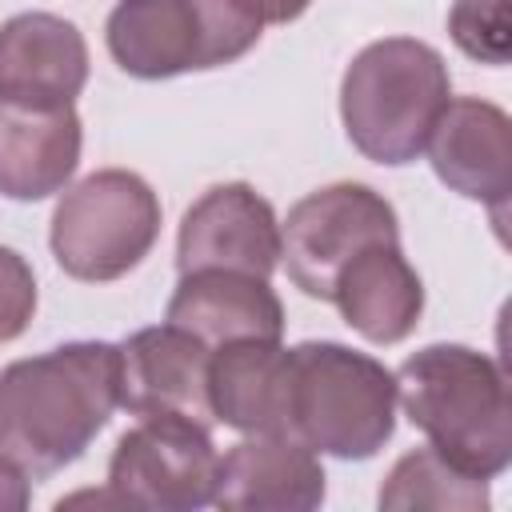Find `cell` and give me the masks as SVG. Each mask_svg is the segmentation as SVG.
I'll return each instance as SVG.
<instances>
[{
	"label": "cell",
	"instance_id": "6da1fadb",
	"mask_svg": "<svg viewBox=\"0 0 512 512\" xmlns=\"http://www.w3.org/2000/svg\"><path fill=\"white\" fill-rule=\"evenodd\" d=\"M120 404V348L68 344L0 372V448L28 472L80 456Z\"/></svg>",
	"mask_w": 512,
	"mask_h": 512
},
{
	"label": "cell",
	"instance_id": "7a4b0ae2",
	"mask_svg": "<svg viewBox=\"0 0 512 512\" xmlns=\"http://www.w3.org/2000/svg\"><path fill=\"white\" fill-rule=\"evenodd\" d=\"M336 456H368L392 432V376L340 344H304L288 352L284 432Z\"/></svg>",
	"mask_w": 512,
	"mask_h": 512
},
{
	"label": "cell",
	"instance_id": "3957f363",
	"mask_svg": "<svg viewBox=\"0 0 512 512\" xmlns=\"http://www.w3.org/2000/svg\"><path fill=\"white\" fill-rule=\"evenodd\" d=\"M440 56L412 40H384L356 56L344 76V120L360 152L404 164L436 132L444 108Z\"/></svg>",
	"mask_w": 512,
	"mask_h": 512
},
{
	"label": "cell",
	"instance_id": "277c9868",
	"mask_svg": "<svg viewBox=\"0 0 512 512\" xmlns=\"http://www.w3.org/2000/svg\"><path fill=\"white\" fill-rule=\"evenodd\" d=\"M260 24L236 0H124L108 20V48L124 72L172 76L240 56Z\"/></svg>",
	"mask_w": 512,
	"mask_h": 512
},
{
	"label": "cell",
	"instance_id": "5b68a950",
	"mask_svg": "<svg viewBox=\"0 0 512 512\" xmlns=\"http://www.w3.org/2000/svg\"><path fill=\"white\" fill-rule=\"evenodd\" d=\"M156 224L160 212L140 176L100 172L56 208L52 248L72 276L112 280L148 252Z\"/></svg>",
	"mask_w": 512,
	"mask_h": 512
},
{
	"label": "cell",
	"instance_id": "8992f818",
	"mask_svg": "<svg viewBox=\"0 0 512 512\" xmlns=\"http://www.w3.org/2000/svg\"><path fill=\"white\" fill-rule=\"evenodd\" d=\"M372 244H396V216L360 184H336L300 200L284 232L292 280L320 300H332L344 264Z\"/></svg>",
	"mask_w": 512,
	"mask_h": 512
},
{
	"label": "cell",
	"instance_id": "52a82bcc",
	"mask_svg": "<svg viewBox=\"0 0 512 512\" xmlns=\"http://www.w3.org/2000/svg\"><path fill=\"white\" fill-rule=\"evenodd\" d=\"M216 452L204 424L148 416L112 456V488L124 504H204L216 484Z\"/></svg>",
	"mask_w": 512,
	"mask_h": 512
},
{
	"label": "cell",
	"instance_id": "ba28073f",
	"mask_svg": "<svg viewBox=\"0 0 512 512\" xmlns=\"http://www.w3.org/2000/svg\"><path fill=\"white\" fill-rule=\"evenodd\" d=\"M120 400L144 420L172 416L208 428V344L176 324L136 332L120 348Z\"/></svg>",
	"mask_w": 512,
	"mask_h": 512
},
{
	"label": "cell",
	"instance_id": "9c48e42d",
	"mask_svg": "<svg viewBox=\"0 0 512 512\" xmlns=\"http://www.w3.org/2000/svg\"><path fill=\"white\" fill-rule=\"evenodd\" d=\"M280 256L272 208L244 184L212 188L180 228V272H244L268 276Z\"/></svg>",
	"mask_w": 512,
	"mask_h": 512
},
{
	"label": "cell",
	"instance_id": "30bf717a",
	"mask_svg": "<svg viewBox=\"0 0 512 512\" xmlns=\"http://www.w3.org/2000/svg\"><path fill=\"white\" fill-rule=\"evenodd\" d=\"M84 84V40L56 16H16L0 28V96L20 104H68Z\"/></svg>",
	"mask_w": 512,
	"mask_h": 512
},
{
	"label": "cell",
	"instance_id": "8fae6325",
	"mask_svg": "<svg viewBox=\"0 0 512 512\" xmlns=\"http://www.w3.org/2000/svg\"><path fill=\"white\" fill-rule=\"evenodd\" d=\"M168 324L192 332L200 344H236V340H276L280 304L260 276L244 272H184L168 304Z\"/></svg>",
	"mask_w": 512,
	"mask_h": 512
},
{
	"label": "cell",
	"instance_id": "7c38bea8",
	"mask_svg": "<svg viewBox=\"0 0 512 512\" xmlns=\"http://www.w3.org/2000/svg\"><path fill=\"white\" fill-rule=\"evenodd\" d=\"M80 124L68 104H20L0 96V188L16 200L48 196L72 172Z\"/></svg>",
	"mask_w": 512,
	"mask_h": 512
},
{
	"label": "cell",
	"instance_id": "4fadbf2b",
	"mask_svg": "<svg viewBox=\"0 0 512 512\" xmlns=\"http://www.w3.org/2000/svg\"><path fill=\"white\" fill-rule=\"evenodd\" d=\"M288 352L276 340H236L208 360V400L216 420L248 432H284Z\"/></svg>",
	"mask_w": 512,
	"mask_h": 512
},
{
	"label": "cell",
	"instance_id": "5bb4252c",
	"mask_svg": "<svg viewBox=\"0 0 512 512\" xmlns=\"http://www.w3.org/2000/svg\"><path fill=\"white\" fill-rule=\"evenodd\" d=\"M332 300L368 340H400L420 312V280L408 272L396 244H372L344 264Z\"/></svg>",
	"mask_w": 512,
	"mask_h": 512
},
{
	"label": "cell",
	"instance_id": "9a60e30c",
	"mask_svg": "<svg viewBox=\"0 0 512 512\" xmlns=\"http://www.w3.org/2000/svg\"><path fill=\"white\" fill-rule=\"evenodd\" d=\"M32 304H36V292H32L28 268L20 264L16 252L0 248V340L16 336L24 328Z\"/></svg>",
	"mask_w": 512,
	"mask_h": 512
},
{
	"label": "cell",
	"instance_id": "2e32d148",
	"mask_svg": "<svg viewBox=\"0 0 512 512\" xmlns=\"http://www.w3.org/2000/svg\"><path fill=\"white\" fill-rule=\"evenodd\" d=\"M256 24H264V20H288V16H296L308 0H236Z\"/></svg>",
	"mask_w": 512,
	"mask_h": 512
}]
</instances>
